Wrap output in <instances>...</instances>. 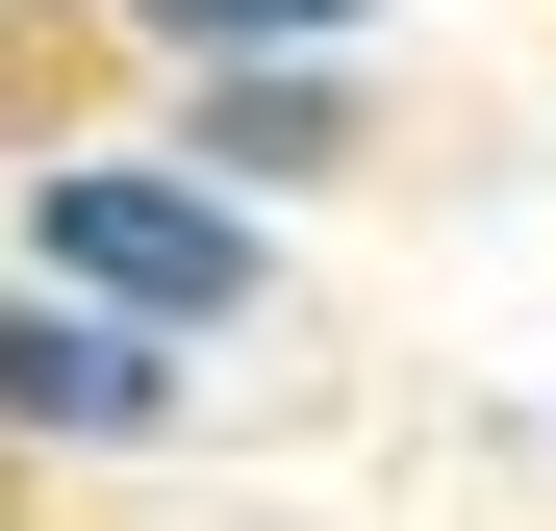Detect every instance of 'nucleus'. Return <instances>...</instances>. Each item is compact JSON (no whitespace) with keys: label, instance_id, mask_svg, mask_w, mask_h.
I'll use <instances>...</instances> for the list:
<instances>
[{"label":"nucleus","instance_id":"3","mask_svg":"<svg viewBox=\"0 0 556 531\" xmlns=\"http://www.w3.org/2000/svg\"><path fill=\"white\" fill-rule=\"evenodd\" d=\"M329 152H354V76L329 51H253V76H203V152H177V177L253 203V177H329Z\"/></svg>","mask_w":556,"mask_h":531},{"label":"nucleus","instance_id":"1","mask_svg":"<svg viewBox=\"0 0 556 531\" xmlns=\"http://www.w3.org/2000/svg\"><path fill=\"white\" fill-rule=\"evenodd\" d=\"M26 279L177 354V329H228V304L278 279V253H253V203H228V177H152V152H51V203H26Z\"/></svg>","mask_w":556,"mask_h":531},{"label":"nucleus","instance_id":"4","mask_svg":"<svg viewBox=\"0 0 556 531\" xmlns=\"http://www.w3.org/2000/svg\"><path fill=\"white\" fill-rule=\"evenodd\" d=\"M127 26H152V51H228V76H253V51H354L380 0H127Z\"/></svg>","mask_w":556,"mask_h":531},{"label":"nucleus","instance_id":"2","mask_svg":"<svg viewBox=\"0 0 556 531\" xmlns=\"http://www.w3.org/2000/svg\"><path fill=\"white\" fill-rule=\"evenodd\" d=\"M0 430H51V456H152V430H177V354L102 329V304H0Z\"/></svg>","mask_w":556,"mask_h":531}]
</instances>
